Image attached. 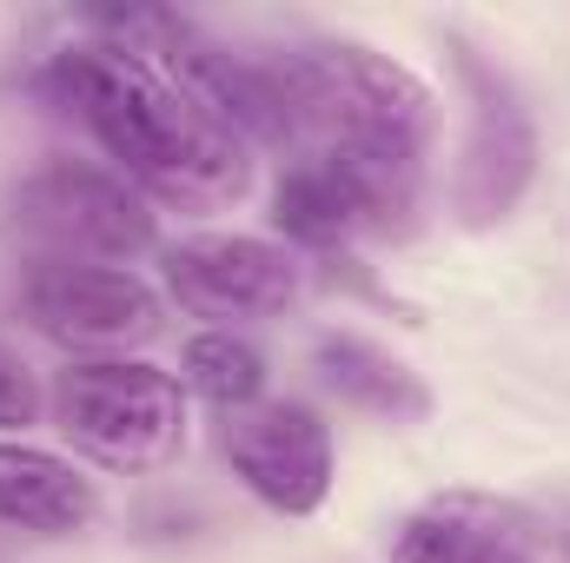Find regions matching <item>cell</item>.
<instances>
[{
  "mask_svg": "<svg viewBox=\"0 0 570 563\" xmlns=\"http://www.w3.org/2000/svg\"><path fill=\"white\" fill-rule=\"evenodd\" d=\"M273 60L279 87V146L338 172L372 213L379 239L405 233L425 199V159L438 140L431 87L365 40H312Z\"/></svg>",
  "mask_w": 570,
  "mask_h": 563,
  "instance_id": "cell-1",
  "label": "cell"
},
{
  "mask_svg": "<svg viewBox=\"0 0 570 563\" xmlns=\"http://www.w3.org/2000/svg\"><path fill=\"white\" fill-rule=\"evenodd\" d=\"M47 87L60 93V107L80 113V127L107 146L114 172L140 186L153 206L219 213L253 192V146L134 47L80 40L53 53Z\"/></svg>",
  "mask_w": 570,
  "mask_h": 563,
  "instance_id": "cell-2",
  "label": "cell"
},
{
  "mask_svg": "<svg viewBox=\"0 0 570 563\" xmlns=\"http://www.w3.org/2000/svg\"><path fill=\"white\" fill-rule=\"evenodd\" d=\"M53 424L107 471H166L186 451V385L146 358H80L53 378Z\"/></svg>",
  "mask_w": 570,
  "mask_h": 563,
  "instance_id": "cell-3",
  "label": "cell"
},
{
  "mask_svg": "<svg viewBox=\"0 0 570 563\" xmlns=\"http://www.w3.org/2000/svg\"><path fill=\"white\" fill-rule=\"evenodd\" d=\"M7 219L47 266H134L159 239L146 192L94 159L33 166L7 199Z\"/></svg>",
  "mask_w": 570,
  "mask_h": 563,
  "instance_id": "cell-4",
  "label": "cell"
},
{
  "mask_svg": "<svg viewBox=\"0 0 570 563\" xmlns=\"http://www.w3.org/2000/svg\"><path fill=\"white\" fill-rule=\"evenodd\" d=\"M458 87H464V146L451 166V213L471 233H491L518 213V199L538 179V120L518 93V80L484 60L478 47H451Z\"/></svg>",
  "mask_w": 570,
  "mask_h": 563,
  "instance_id": "cell-5",
  "label": "cell"
},
{
  "mask_svg": "<svg viewBox=\"0 0 570 563\" xmlns=\"http://www.w3.org/2000/svg\"><path fill=\"white\" fill-rule=\"evenodd\" d=\"M166 292L179 298V312L213 318V332L233 325H259V318H285L305 292L298 259L279 239H253V233H199L166 246L159 259Z\"/></svg>",
  "mask_w": 570,
  "mask_h": 563,
  "instance_id": "cell-6",
  "label": "cell"
},
{
  "mask_svg": "<svg viewBox=\"0 0 570 563\" xmlns=\"http://www.w3.org/2000/svg\"><path fill=\"white\" fill-rule=\"evenodd\" d=\"M20 312L40 338L67 352H134L159 338V292L127 266H33L20 285Z\"/></svg>",
  "mask_w": 570,
  "mask_h": 563,
  "instance_id": "cell-7",
  "label": "cell"
},
{
  "mask_svg": "<svg viewBox=\"0 0 570 563\" xmlns=\"http://www.w3.org/2000/svg\"><path fill=\"white\" fill-rule=\"evenodd\" d=\"M219 451L233 464V477L279 517H312L325 497H332V424L318 418L312 405H246V412H226L219 431Z\"/></svg>",
  "mask_w": 570,
  "mask_h": 563,
  "instance_id": "cell-8",
  "label": "cell"
},
{
  "mask_svg": "<svg viewBox=\"0 0 570 563\" xmlns=\"http://www.w3.org/2000/svg\"><path fill=\"white\" fill-rule=\"evenodd\" d=\"M392 563H544V537L504 497L444 491L399 517Z\"/></svg>",
  "mask_w": 570,
  "mask_h": 563,
  "instance_id": "cell-9",
  "label": "cell"
},
{
  "mask_svg": "<svg viewBox=\"0 0 570 563\" xmlns=\"http://www.w3.org/2000/svg\"><path fill=\"white\" fill-rule=\"evenodd\" d=\"M94 517H100V491L80 464L40 444L0 437V524L33 531V537H73Z\"/></svg>",
  "mask_w": 570,
  "mask_h": 563,
  "instance_id": "cell-10",
  "label": "cell"
},
{
  "mask_svg": "<svg viewBox=\"0 0 570 563\" xmlns=\"http://www.w3.org/2000/svg\"><path fill=\"white\" fill-rule=\"evenodd\" d=\"M312 365H318L325 392H332L338 405L365 412V418L425 424L431 412H438V398H431L425 378H419L399 352H385V345H372V338H358V332H325V338L312 345Z\"/></svg>",
  "mask_w": 570,
  "mask_h": 563,
  "instance_id": "cell-11",
  "label": "cell"
},
{
  "mask_svg": "<svg viewBox=\"0 0 570 563\" xmlns=\"http://www.w3.org/2000/svg\"><path fill=\"white\" fill-rule=\"evenodd\" d=\"M186 392H199L219 412H246L266 392V358L239 332H199L186 345Z\"/></svg>",
  "mask_w": 570,
  "mask_h": 563,
  "instance_id": "cell-12",
  "label": "cell"
},
{
  "mask_svg": "<svg viewBox=\"0 0 570 563\" xmlns=\"http://www.w3.org/2000/svg\"><path fill=\"white\" fill-rule=\"evenodd\" d=\"M33 418H40V385H33V372L0 345V431H27Z\"/></svg>",
  "mask_w": 570,
  "mask_h": 563,
  "instance_id": "cell-13",
  "label": "cell"
},
{
  "mask_svg": "<svg viewBox=\"0 0 570 563\" xmlns=\"http://www.w3.org/2000/svg\"><path fill=\"white\" fill-rule=\"evenodd\" d=\"M558 551H564V563H570V517L558 524Z\"/></svg>",
  "mask_w": 570,
  "mask_h": 563,
  "instance_id": "cell-14",
  "label": "cell"
}]
</instances>
